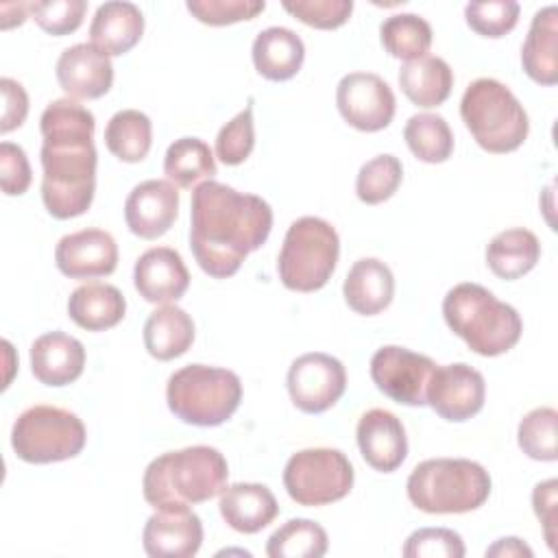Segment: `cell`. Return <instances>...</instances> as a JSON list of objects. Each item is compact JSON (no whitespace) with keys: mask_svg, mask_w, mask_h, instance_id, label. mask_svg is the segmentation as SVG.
<instances>
[{"mask_svg":"<svg viewBox=\"0 0 558 558\" xmlns=\"http://www.w3.org/2000/svg\"><path fill=\"white\" fill-rule=\"evenodd\" d=\"M556 423L558 412L554 408H534L521 418L517 440L527 458L538 462H554L558 458Z\"/></svg>","mask_w":558,"mask_h":558,"instance_id":"37","label":"cell"},{"mask_svg":"<svg viewBox=\"0 0 558 558\" xmlns=\"http://www.w3.org/2000/svg\"><path fill=\"white\" fill-rule=\"evenodd\" d=\"M408 499L429 514H460L484 506L490 495L488 471L466 458H429L408 477Z\"/></svg>","mask_w":558,"mask_h":558,"instance_id":"5","label":"cell"},{"mask_svg":"<svg viewBox=\"0 0 558 558\" xmlns=\"http://www.w3.org/2000/svg\"><path fill=\"white\" fill-rule=\"evenodd\" d=\"M283 486L299 506H327L351 493L353 466L340 449H303L286 462Z\"/></svg>","mask_w":558,"mask_h":558,"instance_id":"10","label":"cell"},{"mask_svg":"<svg viewBox=\"0 0 558 558\" xmlns=\"http://www.w3.org/2000/svg\"><path fill=\"white\" fill-rule=\"evenodd\" d=\"M288 392L292 403L305 414H320L336 405L347 388L342 362L329 353H303L288 371Z\"/></svg>","mask_w":558,"mask_h":558,"instance_id":"12","label":"cell"},{"mask_svg":"<svg viewBox=\"0 0 558 558\" xmlns=\"http://www.w3.org/2000/svg\"><path fill=\"white\" fill-rule=\"evenodd\" d=\"M379 39L388 54L397 59H418L432 46V26L416 13H395L379 26Z\"/></svg>","mask_w":558,"mask_h":558,"instance_id":"35","label":"cell"},{"mask_svg":"<svg viewBox=\"0 0 558 558\" xmlns=\"http://www.w3.org/2000/svg\"><path fill=\"white\" fill-rule=\"evenodd\" d=\"M194 342V320L177 305L157 307L144 323V347L155 360H174Z\"/></svg>","mask_w":558,"mask_h":558,"instance_id":"29","label":"cell"},{"mask_svg":"<svg viewBox=\"0 0 558 558\" xmlns=\"http://www.w3.org/2000/svg\"><path fill=\"white\" fill-rule=\"evenodd\" d=\"M142 545L153 558H190L203 545V523L187 506L157 508L144 525Z\"/></svg>","mask_w":558,"mask_h":558,"instance_id":"15","label":"cell"},{"mask_svg":"<svg viewBox=\"0 0 558 558\" xmlns=\"http://www.w3.org/2000/svg\"><path fill=\"white\" fill-rule=\"evenodd\" d=\"M340 240L336 229L316 216L294 220L283 238L277 270L288 290L314 292L320 290L336 270Z\"/></svg>","mask_w":558,"mask_h":558,"instance_id":"8","label":"cell"},{"mask_svg":"<svg viewBox=\"0 0 558 558\" xmlns=\"http://www.w3.org/2000/svg\"><path fill=\"white\" fill-rule=\"evenodd\" d=\"M488 556H499V558H532L534 551L517 536H506L495 541L488 549H486V558Z\"/></svg>","mask_w":558,"mask_h":558,"instance_id":"47","label":"cell"},{"mask_svg":"<svg viewBox=\"0 0 558 558\" xmlns=\"http://www.w3.org/2000/svg\"><path fill=\"white\" fill-rule=\"evenodd\" d=\"M460 116L473 140L497 155L517 150L530 131L523 105L497 78H475L462 94Z\"/></svg>","mask_w":558,"mask_h":558,"instance_id":"7","label":"cell"},{"mask_svg":"<svg viewBox=\"0 0 558 558\" xmlns=\"http://www.w3.org/2000/svg\"><path fill=\"white\" fill-rule=\"evenodd\" d=\"M521 65L538 85L558 83V9L547 4L534 13L521 48Z\"/></svg>","mask_w":558,"mask_h":558,"instance_id":"24","label":"cell"},{"mask_svg":"<svg viewBox=\"0 0 558 558\" xmlns=\"http://www.w3.org/2000/svg\"><path fill=\"white\" fill-rule=\"evenodd\" d=\"M133 283L148 303H170L185 294L190 272L183 257L170 246H155L142 253L133 268Z\"/></svg>","mask_w":558,"mask_h":558,"instance_id":"20","label":"cell"},{"mask_svg":"<svg viewBox=\"0 0 558 558\" xmlns=\"http://www.w3.org/2000/svg\"><path fill=\"white\" fill-rule=\"evenodd\" d=\"M329 538L323 525L310 519H290L275 530L266 543L268 558H320L327 554Z\"/></svg>","mask_w":558,"mask_h":558,"instance_id":"33","label":"cell"},{"mask_svg":"<svg viewBox=\"0 0 558 558\" xmlns=\"http://www.w3.org/2000/svg\"><path fill=\"white\" fill-rule=\"evenodd\" d=\"M41 201L59 220L85 214L96 190V120L74 98L52 100L41 118Z\"/></svg>","mask_w":558,"mask_h":558,"instance_id":"2","label":"cell"},{"mask_svg":"<svg viewBox=\"0 0 558 558\" xmlns=\"http://www.w3.org/2000/svg\"><path fill=\"white\" fill-rule=\"evenodd\" d=\"M179 192L172 181L148 179L137 183L124 203V220L131 233L144 240L163 235L177 220Z\"/></svg>","mask_w":558,"mask_h":558,"instance_id":"17","label":"cell"},{"mask_svg":"<svg viewBox=\"0 0 558 558\" xmlns=\"http://www.w3.org/2000/svg\"><path fill=\"white\" fill-rule=\"evenodd\" d=\"M340 116L357 131L375 133L395 118V94L390 85L373 72L344 74L336 89Z\"/></svg>","mask_w":558,"mask_h":558,"instance_id":"13","label":"cell"},{"mask_svg":"<svg viewBox=\"0 0 558 558\" xmlns=\"http://www.w3.org/2000/svg\"><path fill=\"white\" fill-rule=\"evenodd\" d=\"M85 366L83 344L63 331L39 336L31 344V371L46 386H68L76 381Z\"/></svg>","mask_w":558,"mask_h":558,"instance_id":"21","label":"cell"},{"mask_svg":"<svg viewBox=\"0 0 558 558\" xmlns=\"http://www.w3.org/2000/svg\"><path fill=\"white\" fill-rule=\"evenodd\" d=\"M486 384L480 371L464 362L436 366L427 384V403L451 423H462L484 408Z\"/></svg>","mask_w":558,"mask_h":558,"instance_id":"14","label":"cell"},{"mask_svg":"<svg viewBox=\"0 0 558 558\" xmlns=\"http://www.w3.org/2000/svg\"><path fill=\"white\" fill-rule=\"evenodd\" d=\"M142 33L144 15L140 7L124 0L100 4L89 24L92 44L109 57H120L129 52L142 39Z\"/></svg>","mask_w":558,"mask_h":558,"instance_id":"25","label":"cell"},{"mask_svg":"<svg viewBox=\"0 0 558 558\" xmlns=\"http://www.w3.org/2000/svg\"><path fill=\"white\" fill-rule=\"evenodd\" d=\"M541 257L538 238L523 227L497 233L486 246V264L499 279H519L527 275Z\"/></svg>","mask_w":558,"mask_h":558,"instance_id":"30","label":"cell"},{"mask_svg":"<svg viewBox=\"0 0 558 558\" xmlns=\"http://www.w3.org/2000/svg\"><path fill=\"white\" fill-rule=\"evenodd\" d=\"M54 262L70 279L107 277L118 266V244L105 229H81L57 242Z\"/></svg>","mask_w":558,"mask_h":558,"instance_id":"16","label":"cell"},{"mask_svg":"<svg viewBox=\"0 0 558 558\" xmlns=\"http://www.w3.org/2000/svg\"><path fill=\"white\" fill-rule=\"evenodd\" d=\"M556 480H545L532 493V506L545 527V541L551 551H556Z\"/></svg>","mask_w":558,"mask_h":558,"instance_id":"46","label":"cell"},{"mask_svg":"<svg viewBox=\"0 0 558 558\" xmlns=\"http://www.w3.org/2000/svg\"><path fill=\"white\" fill-rule=\"evenodd\" d=\"M255 146V126H253V98L248 105L229 120L216 137V157L225 166L242 163Z\"/></svg>","mask_w":558,"mask_h":558,"instance_id":"39","label":"cell"},{"mask_svg":"<svg viewBox=\"0 0 558 558\" xmlns=\"http://www.w3.org/2000/svg\"><path fill=\"white\" fill-rule=\"evenodd\" d=\"M403 179V166L395 155H377L366 161L355 179V194L366 205H377L388 201Z\"/></svg>","mask_w":558,"mask_h":558,"instance_id":"36","label":"cell"},{"mask_svg":"<svg viewBox=\"0 0 558 558\" xmlns=\"http://www.w3.org/2000/svg\"><path fill=\"white\" fill-rule=\"evenodd\" d=\"M519 11V2L514 0L469 2L464 7V20L477 35L497 39L517 26Z\"/></svg>","mask_w":558,"mask_h":558,"instance_id":"38","label":"cell"},{"mask_svg":"<svg viewBox=\"0 0 558 558\" xmlns=\"http://www.w3.org/2000/svg\"><path fill=\"white\" fill-rule=\"evenodd\" d=\"M190 218L192 255L216 279L235 275L272 229V209L262 196L238 192L214 179L194 187Z\"/></svg>","mask_w":558,"mask_h":558,"instance_id":"1","label":"cell"},{"mask_svg":"<svg viewBox=\"0 0 558 558\" xmlns=\"http://www.w3.org/2000/svg\"><path fill=\"white\" fill-rule=\"evenodd\" d=\"M253 65L268 81L292 78L305 59L303 39L286 26H268L253 41Z\"/></svg>","mask_w":558,"mask_h":558,"instance_id":"26","label":"cell"},{"mask_svg":"<svg viewBox=\"0 0 558 558\" xmlns=\"http://www.w3.org/2000/svg\"><path fill=\"white\" fill-rule=\"evenodd\" d=\"M0 89H2V98H4V109H2V122H0V131L9 133L17 126H22V122L26 120L28 113V96L24 92V87L4 76L0 81Z\"/></svg>","mask_w":558,"mask_h":558,"instance_id":"45","label":"cell"},{"mask_svg":"<svg viewBox=\"0 0 558 558\" xmlns=\"http://www.w3.org/2000/svg\"><path fill=\"white\" fill-rule=\"evenodd\" d=\"M342 294L355 314L375 316L384 312L395 296L392 270L377 257H362L349 268Z\"/></svg>","mask_w":558,"mask_h":558,"instance_id":"23","label":"cell"},{"mask_svg":"<svg viewBox=\"0 0 558 558\" xmlns=\"http://www.w3.org/2000/svg\"><path fill=\"white\" fill-rule=\"evenodd\" d=\"M362 458L381 473L397 471L408 456V436L399 416L384 408L364 412L355 429Z\"/></svg>","mask_w":558,"mask_h":558,"instance_id":"19","label":"cell"},{"mask_svg":"<svg viewBox=\"0 0 558 558\" xmlns=\"http://www.w3.org/2000/svg\"><path fill=\"white\" fill-rule=\"evenodd\" d=\"M412 155L425 163H442L453 153V133L438 113H414L403 129Z\"/></svg>","mask_w":558,"mask_h":558,"instance_id":"34","label":"cell"},{"mask_svg":"<svg viewBox=\"0 0 558 558\" xmlns=\"http://www.w3.org/2000/svg\"><path fill=\"white\" fill-rule=\"evenodd\" d=\"M105 144L120 161H142L153 144V122L137 109H122L111 116L105 129Z\"/></svg>","mask_w":558,"mask_h":558,"instance_id":"31","label":"cell"},{"mask_svg":"<svg viewBox=\"0 0 558 558\" xmlns=\"http://www.w3.org/2000/svg\"><path fill=\"white\" fill-rule=\"evenodd\" d=\"M163 172L179 187H192L203 179L209 181L216 174L214 153L198 137L174 140L166 150Z\"/></svg>","mask_w":558,"mask_h":558,"instance_id":"32","label":"cell"},{"mask_svg":"<svg viewBox=\"0 0 558 558\" xmlns=\"http://www.w3.org/2000/svg\"><path fill=\"white\" fill-rule=\"evenodd\" d=\"M187 11L203 24L225 26L253 20L266 9L264 0H187Z\"/></svg>","mask_w":558,"mask_h":558,"instance_id":"42","label":"cell"},{"mask_svg":"<svg viewBox=\"0 0 558 558\" xmlns=\"http://www.w3.org/2000/svg\"><path fill=\"white\" fill-rule=\"evenodd\" d=\"M462 536L449 527H421L403 545L405 558H462Z\"/></svg>","mask_w":558,"mask_h":558,"instance_id":"40","label":"cell"},{"mask_svg":"<svg viewBox=\"0 0 558 558\" xmlns=\"http://www.w3.org/2000/svg\"><path fill=\"white\" fill-rule=\"evenodd\" d=\"M436 362L405 347L388 344L371 357V379L392 401L421 408L427 405V384Z\"/></svg>","mask_w":558,"mask_h":558,"instance_id":"11","label":"cell"},{"mask_svg":"<svg viewBox=\"0 0 558 558\" xmlns=\"http://www.w3.org/2000/svg\"><path fill=\"white\" fill-rule=\"evenodd\" d=\"M225 456L209 445H194L155 458L142 480L144 499L153 508L203 504L227 486Z\"/></svg>","mask_w":558,"mask_h":558,"instance_id":"3","label":"cell"},{"mask_svg":"<svg viewBox=\"0 0 558 558\" xmlns=\"http://www.w3.org/2000/svg\"><path fill=\"white\" fill-rule=\"evenodd\" d=\"M87 11L85 0H46L31 2V15L48 35H70L74 33Z\"/></svg>","mask_w":558,"mask_h":558,"instance_id":"41","label":"cell"},{"mask_svg":"<svg viewBox=\"0 0 558 558\" xmlns=\"http://www.w3.org/2000/svg\"><path fill=\"white\" fill-rule=\"evenodd\" d=\"M83 421L57 405H33L24 410L11 429L15 456L31 464H50L78 456L85 447Z\"/></svg>","mask_w":558,"mask_h":558,"instance_id":"9","label":"cell"},{"mask_svg":"<svg viewBox=\"0 0 558 558\" xmlns=\"http://www.w3.org/2000/svg\"><path fill=\"white\" fill-rule=\"evenodd\" d=\"M447 327L460 336L471 351L495 357L510 351L523 331L519 312L499 301L480 283H458L442 299Z\"/></svg>","mask_w":558,"mask_h":558,"instance_id":"4","label":"cell"},{"mask_svg":"<svg viewBox=\"0 0 558 558\" xmlns=\"http://www.w3.org/2000/svg\"><path fill=\"white\" fill-rule=\"evenodd\" d=\"M126 312L122 292L111 283H83L68 299V316L87 331H105L116 327Z\"/></svg>","mask_w":558,"mask_h":558,"instance_id":"27","label":"cell"},{"mask_svg":"<svg viewBox=\"0 0 558 558\" xmlns=\"http://www.w3.org/2000/svg\"><path fill=\"white\" fill-rule=\"evenodd\" d=\"M401 92L423 109L442 105L453 87V72L449 63L434 54L405 61L399 70Z\"/></svg>","mask_w":558,"mask_h":558,"instance_id":"28","label":"cell"},{"mask_svg":"<svg viewBox=\"0 0 558 558\" xmlns=\"http://www.w3.org/2000/svg\"><path fill=\"white\" fill-rule=\"evenodd\" d=\"M170 412L187 425L216 427L233 416L242 401V381L233 371L187 364L168 379Z\"/></svg>","mask_w":558,"mask_h":558,"instance_id":"6","label":"cell"},{"mask_svg":"<svg viewBox=\"0 0 558 558\" xmlns=\"http://www.w3.org/2000/svg\"><path fill=\"white\" fill-rule=\"evenodd\" d=\"M31 163L22 146L13 142L0 144V185L7 196H20L31 185Z\"/></svg>","mask_w":558,"mask_h":558,"instance_id":"44","label":"cell"},{"mask_svg":"<svg viewBox=\"0 0 558 558\" xmlns=\"http://www.w3.org/2000/svg\"><path fill=\"white\" fill-rule=\"evenodd\" d=\"M220 514L229 527L242 534H255L275 521L279 504L264 484L238 482L220 493Z\"/></svg>","mask_w":558,"mask_h":558,"instance_id":"22","label":"cell"},{"mask_svg":"<svg viewBox=\"0 0 558 558\" xmlns=\"http://www.w3.org/2000/svg\"><path fill=\"white\" fill-rule=\"evenodd\" d=\"M281 7L303 24L327 31L338 28L349 20L353 0H283Z\"/></svg>","mask_w":558,"mask_h":558,"instance_id":"43","label":"cell"},{"mask_svg":"<svg viewBox=\"0 0 558 558\" xmlns=\"http://www.w3.org/2000/svg\"><path fill=\"white\" fill-rule=\"evenodd\" d=\"M57 81L68 98H100L111 89L113 83L111 57L92 41L74 44L57 59Z\"/></svg>","mask_w":558,"mask_h":558,"instance_id":"18","label":"cell"}]
</instances>
